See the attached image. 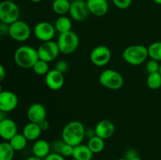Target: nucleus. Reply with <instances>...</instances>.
<instances>
[{"mask_svg":"<svg viewBox=\"0 0 161 160\" xmlns=\"http://www.w3.org/2000/svg\"><path fill=\"white\" fill-rule=\"evenodd\" d=\"M18 105V97L14 92L3 90L0 93V110L4 112L14 111Z\"/></svg>","mask_w":161,"mask_h":160,"instance_id":"nucleus-12","label":"nucleus"},{"mask_svg":"<svg viewBox=\"0 0 161 160\" xmlns=\"http://www.w3.org/2000/svg\"><path fill=\"white\" fill-rule=\"evenodd\" d=\"M42 132L39 124L29 122L24 126L22 134L28 141H36L39 139Z\"/></svg>","mask_w":161,"mask_h":160,"instance_id":"nucleus-19","label":"nucleus"},{"mask_svg":"<svg viewBox=\"0 0 161 160\" xmlns=\"http://www.w3.org/2000/svg\"><path fill=\"white\" fill-rule=\"evenodd\" d=\"M29 1L32 2V3H40V2H42V0H29Z\"/></svg>","mask_w":161,"mask_h":160,"instance_id":"nucleus-43","label":"nucleus"},{"mask_svg":"<svg viewBox=\"0 0 161 160\" xmlns=\"http://www.w3.org/2000/svg\"><path fill=\"white\" fill-rule=\"evenodd\" d=\"M160 64H159L158 61H155V60L150 59L146 62V71L149 74L154 73V72H157L160 70Z\"/></svg>","mask_w":161,"mask_h":160,"instance_id":"nucleus-29","label":"nucleus"},{"mask_svg":"<svg viewBox=\"0 0 161 160\" xmlns=\"http://www.w3.org/2000/svg\"><path fill=\"white\" fill-rule=\"evenodd\" d=\"M85 1H86V0H85Z\"/></svg>","mask_w":161,"mask_h":160,"instance_id":"nucleus-51","label":"nucleus"},{"mask_svg":"<svg viewBox=\"0 0 161 160\" xmlns=\"http://www.w3.org/2000/svg\"><path fill=\"white\" fill-rule=\"evenodd\" d=\"M115 125L113 122L110 120L103 119L96 124L94 127L96 136L102 138L104 140H107L111 138L115 133Z\"/></svg>","mask_w":161,"mask_h":160,"instance_id":"nucleus-16","label":"nucleus"},{"mask_svg":"<svg viewBox=\"0 0 161 160\" xmlns=\"http://www.w3.org/2000/svg\"><path fill=\"white\" fill-rule=\"evenodd\" d=\"M148 53L150 59L161 61V42H154L148 47Z\"/></svg>","mask_w":161,"mask_h":160,"instance_id":"nucleus-26","label":"nucleus"},{"mask_svg":"<svg viewBox=\"0 0 161 160\" xmlns=\"http://www.w3.org/2000/svg\"><path fill=\"white\" fill-rule=\"evenodd\" d=\"M0 55H1V52H0Z\"/></svg>","mask_w":161,"mask_h":160,"instance_id":"nucleus-50","label":"nucleus"},{"mask_svg":"<svg viewBox=\"0 0 161 160\" xmlns=\"http://www.w3.org/2000/svg\"><path fill=\"white\" fill-rule=\"evenodd\" d=\"M28 141L26 139V137L22 133H17L9 141V143L15 152H19V151H22L26 147Z\"/></svg>","mask_w":161,"mask_h":160,"instance_id":"nucleus-23","label":"nucleus"},{"mask_svg":"<svg viewBox=\"0 0 161 160\" xmlns=\"http://www.w3.org/2000/svg\"><path fill=\"white\" fill-rule=\"evenodd\" d=\"M122 57L125 62L132 66H138L149 57L148 47L143 45H131L124 49Z\"/></svg>","mask_w":161,"mask_h":160,"instance_id":"nucleus-3","label":"nucleus"},{"mask_svg":"<svg viewBox=\"0 0 161 160\" xmlns=\"http://www.w3.org/2000/svg\"><path fill=\"white\" fill-rule=\"evenodd\" d=\"M43 160H65V158L61 154L50 152Z\"/></svg>","mask_w":161,"mask_h":160,"instance_id":"nucleus-35","label":"nucleus"},{"mask_svg":"<svg viewBox=\"0 0 161 160\" xmlns=\"http://www.w3.org/2000/svg\"><path fill=\"white\" fill-rule=\"evenodd\" d=\"M31 35V28L24 20H18L9 24V36L17 42H25L29 39Z\"/></svg>","mask_w":161,"mask_h":160,"instance_id":"nucleus-7","label":"nucleus"},{"mask_svg":"<svg viewBox=\"0 0 161 160\" xmlns=\"http://www.w3.org/2000/svg\"><path fill=\"white\" fill-rule=\"evenodd\" d=\"M146 84L151 89H158L161 87V75L159 72L149 74Z\"/></svg>","mask_w":161,"mask_h":160,"instance_id":"nucleus-27","label":"nucleus"},{"mask_svg":"<svg viewBox=\"0 0 161 160\" xmlns=\"http://www.w3.org/2000/svg\"><path fill=\"white\" fill-rule=\"evenodd\" d=\"M70 160H77V159H75V158H72V159H70Z\"/></svg>","mask_w":161,"mask_h":160,"instance_id":"nucleus-48","label":"nucleus"},{"mask_svg":"<svg viewBox=\"0 0 161 160\" xmlns=\"http://www.w3.org/2000/svg\"><path fill=\"white\" fill-rule=\"evenodd\" d=\"M131 160H142V159L139 156H138V157H135V158H133V159H131Z\"/></svg>","mask_w":161,"mask_h":160,"instance_id":"nucleus-44","label":"nucleus"},{"mask_svg":"<svg viewBox=\"0 0 161 160\" xmlns=\"http://www.w3.org/2000/svg\"><path fill=\"white\" fill-rule=\"evenodd\" d=\"M116 8L120 9H126L130 6L133 0H112Z\"/></svg>","mask_w":161,"mask_h":160,"instance_id":"nucleus-30","label":"nucleus"},{"mask_svg":"<svg viewBox=\"0 0 161 160\" xmlns=\"http://www.w3.org/2000/svg\"><path fill=\"white\" fill-rule=\"evenodd\" d=\"M33 33L38 40L45 42L53 40L56 33V29L54 25L50 22L41 21L35 25Z\"/></svg>","mask_w":161,"mask_h":160,"instance_id":"nucleus-10","label":"nucleus"},{"mask_svg":"<svg viewBox=\"0 0 161 160\" xmlns=\"http://www.w3.org/2000/svg\"><path fill=\"white\" fill-rule=\"evenodd\" d=\"M51 152L50 143L44 139H38L32 146V154L34 156L44 159Z\"/></svg>","mask_w":161,"mask_h":160,"instance_id":"nucleus-18","label":"nucleus"},{"mask_svg":"<svg viewBox=\"0 0 161 160\" xmlns=\"http://www.w3.org/2000/svg\"><path fill=\"white\" fill-rule=\"evenodd\" d=\"M159 72H160V75H161V64H160V70H159Z\"/></svg>","mask_w":161,"mask_h":160,"instance_id":"nucleus-47","label":"nucleus"},{"mask_svg":"<svg viewBox=\"0 0 161 160\" xmlns=\"http://www.w3.org/2000/svg\"><path fill=\"white\" fill-rule=\"evenodd\" d=\"M153 2L155 3H157V4L161 5V0H153Z\"/></svg>","mask_w":161,"mask_h":160,"instance_id":"nucleus-42","label":"nucleus"},{"mask_svg":"<svg viewBox=\"0 0 161 160\" xmlns=\"http://www.w3.org/2000/svg\"><path fill=\"white\" fill-rule=\"evenodd\" d=\"M86 5L90 13L95 17H103L108 11L107 0H86Z\"/></svg>","mask_w":161,"mask_h":160,"instance_id":"nucleus-17","label":"nucleus"},{"mask_svg":"<svg viewBox=\"0 0 161 160\" xmlns=\"http://www.w3.org/2000/svg\"><path fill=\"white\" fill-rule=\"evenodd\" d=\"M99 82L104 87L112 90H117L123 86L124 77L119 72L113 69H105L99 75Z\"/></svg>","mask_w":161,"mask_h":160,"instance_id":"nucleus-5","label":"nucleus"},{"mask_svg":"<svg viewBox=\"0 0 161 160\" xmlns=\"http://www.w3.org/2000/svg\"><path fill=\"white\" fill-rule=\"evenodd\" d=\"M45 83L47 87L51 90H58L64 86V74L56 69H51L45 75Z\"/></svg>","mask_w":161,"mask_h":160,"instance_id":"nucleus-13","label":"nucleus"},{"mask_svg":"<svg viewBox=\"0 0 161 160\" xmlns=\"http://www.w3.org/2000/svg\"><path fill=\"white\" fill-rule=\"evenodd\" d=\"M138 152L134 148H129L124 153V157L127 160H131L135 157H138Z\"/></svg>","mask_w":161,"mask_h":160,"instance_id":"nucleus-34","label":"nucleus"},{"mask_svg":"<svg viewBox=\"0 0 161 160\" xmlns=\"http://www.w3.org/2000/svg\"><path fill=\"white\" fill-rule=\"evenodd\" d=\"M54 69L58 70L61 73H65L69 70V64L64 60H59L56 62L54 65Z\"/></svg>","mask_w":161,"mask_h":160,"instance_id":"nucleus-31","label":"nucleus"},{"mask_svg":"<svg viewBox=\"0 0 161 160\" xmlns=\"http://www.w3.org/2000/svg\"><path fill=\"white\" fill-rule=\"evenodd\" d=\"M64 144V142L63 141L62 139L57 140V141H53V144H50L52 152H55V153L61 154V149H62Z\"/></svg>","mask_w":161,"mask_h":160,"instance_id":"nucleus-33","label":"nucleus"},{"mask_svg":"<svg viewBox=\"0 0 161 160\" xmlns=\"http://www.w3.org/2000/svg\"><path fill=\"white\" fill-rule=\"evenodd\" d=\"M5 77H6V69L3 64H0V82L3 81Z\"/></svg>","mask_w":161,"mask_h":160,"instance_id":"nucleus-39","label":"nucleus"},{"mask_svg":"<svg viewBox=\"0 0 161 160\" xmlns=\"http://www.w3.org/2000/svg\"><path fill=\"white\" fill-rule=\"evenodd\" d=\"M37 52L39 59L47 63L55 61L61 53L57 42L53 40L42 42L38 47Z\"/></svg>","mask_w":161,"mask_h":160,"instance_id":"nucleus-8","label":"nucleus"},{"mask_svg":"<svg viewBox=\"0 0 161 160\" xmlns=\"http://www.w3.org/2000/svg\"><path fill=\"white\" fill-rule=\"evenodd\" d=\"M9 24L4 23H0V37L9 35Z\"/></svg>","mask_w":161,"mask_h":160,"instance_id":"nucleus-36","label":"nucleus"},{"mask_svg":"<svg viewBox=\"0 0 161 160\" xmlns=\"http://www.w3.org/2000/svg\"><path fill=\"white\" fill-rule=\"evenodd\" d=\"M69 2H72V1H74V0H69Z\"/></svg>","mask_w":161,"mask_h":160,"instance_id":"nucleus-49","label":"nucleus"},{"mask_svg":"<svg viewBox=\"0 0 161 160\" xmlns=\"http://www.w3.org/2000/svg\"><path fill=\"white\" fill-rule=\"evenodd\" d=\"M87 146L93 153L98 154L105 148V140L97 136H94L88 140Z\"/></svg>","mask_w":161,"mask_h":160,"instance_id":"nucleus-24","label":"nucleus"},{"mask_svg":"<svg viewBox=\"0 0 161 160\" xmlns=\"http://www.w3.org/2000/svg\"><path fill=\"white\" fill-rule=\"evenodd\" d=\"M14 59L18 67L24 69L32 68L39 59L37 49L31 45H20L14 52Z\"/></svg>","mask_w":161,"mask_h":160,"instance_id":"nucleus-2","label":"nucleus"},{"mask_svg":"<svg viewBox=\"0 0 161 160\" xmlns=\"http://www.w3.org/2000/svg\"><path fill=\"white\" fill-rule=\"evenodd\" d=\"M17 133V125L13 119L6 118L0 122V137L9 141Z\"/></svg>","mask_w":161,"mask_h":160,"instance_id":"nucleus-15","label":"nucleus"},{"mask_svg":"<svg viewBox=\"0 0 161 160\" xmlns=\"http://www.w3.org/2000/svg\"><path fill=\"white\" fill-rule=\"evenodd\" d=\"M26 160H43V159H42V158H38V157L34 156V155H33V156H31V157H29V158H27Z\"/></svg>","mask_w":161,"mask_h":160,"instance_id":"nucleus-41","label":"nucleus"},{"mask_svg":"<svg viewBox=\"0 0 161 160\" xmlns=\"http://www.w3.org/2000/svg\"><path fill=\"white\" fill-rule=\"evenodd\" d=\"M94 153L91 151L87 144H80L74 147L72 158L77 160H91Z\"/></svg>","mask_w":161,"mask_h":160,"instance_id":"nucleus-20","label":"nucleus"},{"mask_svg":"<svg viewBox=\"0 0 161 160\" xmlns=\"http://www.w3.org/2000/svg\"><path fill=\"white\" fill-rule=\"evenodd\" d=\"M84 125L80 121H71L68 122L61 132V139L66 144L76 146L82 144L85 138Z\"/></svg>","mask_w":161,"mask_h":160,"instance_id":"nucleus-1","label":"nucleus"},{"mask_svg":"<svg viewBox=\"0 0 161 160\" xmlns=\"http://www.w3.org/2000/svg\"><path fill=\"white\" fill-rule=\"evenodd\" d=\"M60 52L63 54L69 55L74 53L80 45V38L73 31H69L59 35L57 41Z\"/></svg>","mask_w":161,"mask_h":160,"instance_id":"nucleus-4","label":"nucleus"},{"mask_svg":"<svg viewBox=\"0 0 161 160\" xmlns=\"http://www.w3.org/2000/svg\"><path fill=\"white\" fill-rule=\"evenodd\" d=\"M73 152H74V146L64 143V146H63L62 149H61V155H62L64 158L72 157V155H73Z\"/></svg>","mask_w":161,"mask_h":160,"instance_id":"nucleus-32","label":"nucleus"},{"mask_svg":"<svg viewBox=\"0 0 161 160\" xmlns=\"http://www.w3.org/2000/svg\"><path fill=\"white\" fill-rule=\"evenodd\" d=\"M71 2L69 0H53L52 3V9L56 14L64 16L69 12Z\"/></svg>","mask_w":161,"mask_h":160,"instance_id":"nucleus-22","label":"nucleus"},{"mask_svg":"<svg viewBox=\"0 0 161 160\" xmlns=\"http://www.w3.org/2000/svg\"><path fill=\"white\" fill-rule=\"evenodd\" d=\"M116 160H127V159H126L125 158H118V159Z\"/></svg>","mask_w":161,"mask_h":160,"instance_id":"nucleus-46","label":"nucleus"},{"mask_svg":"<svg viewBox=\"0 0 161 160\" xmlns=\"http://www.w3.org/2000/svg\"><path fill=\"white\" fill-rule=\"evenodd\" d=\"M39 127H40V129L42 130V131H47V130H48L49 129H50V122H48V120H47V119H44L43 121H42L41 122H39Z\"/></svg>","mask_w":161,"mask_h":160,"instance_id":"nucleus-37","label":"nucleus"},{"mask_svg":"<svg viewBox=\"0 0 161 160\" xmlns=\"http://www.w3.org/2000/svg\"><path fill=\"white\" fill-rule=\"evenodd\" d=\"M54 28L56 31L61 33H65L69 31H72V20L67 16H60L56 20L54 23Z\"/></svg>","mask_w":161,"mask_h":160,"instance_id":"nucleus-21","label":"nucleus"},{"mask_svg":"<svg viewBox=\"0 0 161 160\" xmlns=\"http://www.w3.org/2000/svg\"><path fill=\"white\" fill-rule=\"evenodd\" d=\"M20 11L19 6L11 0H4L0 3V22L11 24L19 20Z\"/></svg>","mask_w":161,"mask_h":160,"instance_id":"nucleus-6","label":"nucleus"},{"mask_svg":"<svg viewBox=\"0 0 161 160\" xmlns=\"http://www.w3.org/2000/svg\"><path fill=\"white\" fill-rule=\"evenodd\" d=\"M3 91V88H2V85H1V82H0V93Z\"/></svg>","mask_w":161,"mask_h":160,"instance_id":"nucleus-45","label":"nucleus"},{"mask_svg":"<svg viewBox=\"0 0 161 160\" xmlns=\"http://www.w3.org/2000/svg\"><path fill=\"white\" fill-rule=\"evenodd\" d=\"M70 17L75 21H83L89 16V9L85 0H74L71 2L69 12Z\"/></svg>","mask_w":161,"mask_h":160,"instance_id":"nucleus-11","label":"nucleus"},{"mask_svg":"<svg viewBox=\"0 0 161 160\" xmlns=\"http://www.w3.org/2000/svg\"><path fill=\"white\" fill-rule=\"evenodd\" d=\"M94 136H96L94 129H92V128L86 129V130H85V137L88 138V140H89Z\"/></svg>","mask_w":161,"mask_h":160,"instance_id":"nucleus-38","label":"nucleus"},{"mask_svg":"<svg viewBox=\"0 0 161 160\" xmlns=\"http://www.w3.org/2000/svg\"><path fill=\"white\" fill-rule=\"evenodd\" d=\"M27 118L29 122L39 124L47 119V109L45 106L40 103L31 104L27 111Z\"/></svg>","mask_w":161,"mask_h":160,"instance_id":"nucleus-14","label":"nucleus"},{"mask_svg":"<svg viewBox=\"0 0 161 160\" xmlns=\"http://www.w3.org/2000/svg\"><path fill=\"white\" fill-rule=\"evenodd\" d=\"M6 112H4V111H3L2 110H0V122H1L3 119H6Z\"/></svg>","mask_w":161,"mask_h":160,"instance_id":"nucleus-40","label":"nucleus"},{"mask_svg":"<svg viewBox=\"0 0 161 160\" xmlns=\"http://www.w3.org/2000/svg\"><path fill=\"white\" fill-rule=\"evenodd\" d=\"M15 151L9 141L0 143V160H13Z\"/></svg>","mask_w":161,"mask_h":160,"instance_id":"nucleus-25","label":"nucleus"},{"mask_svg":"<svg viewBox=\"0 0 161 160\" xmlns=\"http://www.w3.org/2000/svg\"><path fill=\"white\" fill-rule=\"evenodd\" d=\"M112 53L109 48L105 45H97L94 47L90 54V60L94 65L104 67L109 63Z\"/></svg>","mask_w":161,"mask_h":160,"instance_id":"nucleus-9","label":"nucleus"},{"mask_svg":"<svg viewBox=\"0 0 161 160\" xmlns=\"http://www.w3.org/2000/svg\"><path fill=\"white\" fill-rule=\"evenodd\" d=\"M32 70L35 72V74H36L37 75H40V76L44 75L45 76L50 71L49 63L39 59L32 67Z\"/></svg>","mask_w":161,"mask_h":160,"instance_id":"nucleus-28","label":"nucleus"}]
</instances>
